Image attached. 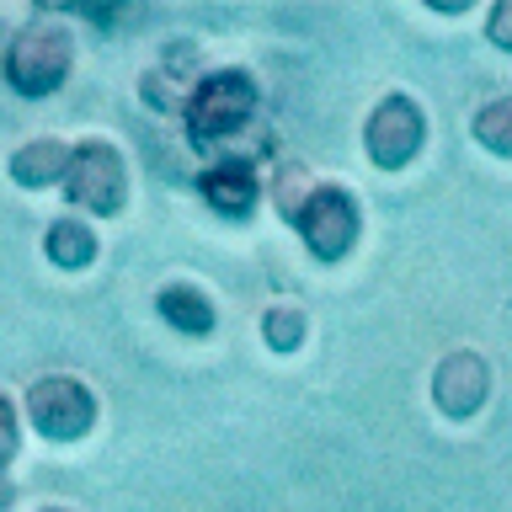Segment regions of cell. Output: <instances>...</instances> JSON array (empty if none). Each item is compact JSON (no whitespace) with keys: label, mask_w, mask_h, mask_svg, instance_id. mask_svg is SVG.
I'll list each match as a JSON object with an SVG mask.
<instances>
[{"label":"cell","mask_w":512,"mask_h":512,"mask_svg":"<svg viewBox=\"0 0 512 512\" xmlns=\"http://www.w3.org/2000/svg\"><path fill=\"white\" fill-rule=\"evenodd\" d=\"M256 112V80L246 70H214L203 75L187 96V139L192 144H214V139H230L251 123Z\"/></svg>","instance_id":"obj_1"},{"label":"cell","mask_w":512,"mask_h":512,"mask_svg":"<svg viewBox=\"0 0 512 512\" xmlns=\"http://www.w3.org/2000/svg\"><path fill=\"white\" fill-rule=\"evenodd\" d=\"M304 176H310V171H299V166H288V171L278 176V203H283L288 219H299V208H304V198H299V182H304Z\"/></svg>","instance_id":"obj_14"},{"label":"cell","mask_w":512,"mask_h":512,"mask_svg":"<svg viewBox=\"0 0 512 512\" xmlns=\"http://www.w3.org/2000/svg\"><path fill=\"white\" fill-rule=\"evenodd\" d=\"M0 454H16V406L11 400H0Z\"/></svg>","instance_id":"obj_16"},{"label":"cell","mask_w":512,"mask_h":512,"mask_svg":"<svg viewBox=\"0 0 512 512\" xmlns=\"http://www.w3.org/2000/svg\"><path fill=\"white\" fill-rule=\"evenodd\" d=\"M48 262H59V267H91V262H96V235H91V224L59 219L54 230H48Z\"/></svg>","instance_id":"obj_11"},{"label":"cell","mask_w":512,"mask_h":512,"mask_svg":"<svg viewBox=\"0 0 512 512\" xmlns=\"http://www.w3.org/2000/svg\"><path fill=\"white\" fill-rule=\"evenodd\" d=\"M256 192H262V182H256L251 160H219V166L203 171V198L214 203L224 219H246L256 208Z\"/></svg>","instance_id":"obj_8"},{"label":"cell","mask_w":512,"mask_h":512,"mask_svg":"<svg viewBox=\"0 0 512 512\" xmlns=\"http://www.w3.org/2000/svg\"><path fill=\"white\" fill-rule=\"evenodd\" d=\"M64 192L91 208V214H118L128 203V171H123V155L112 150L107 139H86L75 144L70 155V171H64Z\"/></svg>","instance_id":"obj_3"},{"label":"cell","mask_w":512,"mask_h":512,"mask_svg":"<svg viewBox=\"0 0 512 512\" xmlns=\"http://www.w3.org/2000/svg\"><path fill=\"white\" fill-rule=\"evenodd\" d=\"M491 395V368L480 352H448V358L438 363V374H432V400L448 411V416H475L480 406H486Z\"/></svg>","instance_id":"obj_7"},{"label":"cell","mask_w":512,"mask_h":512,"mask_svg":"<svg viewBox=\"0 0 512 512\" xmlns=\"http://www.w3.org/2000/svg\"><path fill=\"white\" fill-rule=\"evenodd\" d=\"M294 224L320 262H342L352 251V240H358V198L347 187H310Z\"/></svg>","instance_id":"obj_6"},{"label":"cell","mask_w":512,"mask_h":512,"mask_svg":"<svg viewBox=\"0 0 512 512\" xmlns=\"http://www.w3.org/2000/svg\"><path fill=\"white\" fill-rule=\"evenodd\" d=\"M363 139H368V155H374L379 171H406L427 144V118H422V107H416L411 96L390 91L374 112H368Z\"/></svg>","instance_id":"obj_5"},{"label":"cell","mask_w":512,"mask_h":512,"mask_svg":"<svg viewBox=\"0 0 512 512\" xmlns=\"http://www.w3.org/2000/svg\"><path fill=\"white\" fill-rule=\"evenodd\" d=\"M155 304H160V315H166L176 331H187V336H208V331H214V304H208L203 288L166 283V288L155 294Z\"/></svg>","instance_id":"obj_10"},{"label":"cell","mask_w":512,"mask_h":512,"mask_svg":"<svg viewBox=\"0 0 512 512\" xmlns=\"http://www.w3.org/2000/svg\"><path fill=\"white\" fill-rule=\"evenodd\" d=\"M27 416L43 438L75 443V438H86L91 422H96V395L70 374H48L27 390Z\"/></svg>","instance_id":"obj_4"},{"label":"cell","mask_w":512,"mask_h":512,"mask_svg":"<svg viewBox=\"0 0 512 512\" xmlns=\"http://www.w3.org/2000/svg\"><path fill=\"white\" fill-rule=\"evenodd\" d=\"M486 38L512 54V0H496V11H491V22H486Z\"/></svg>","instance_id":"obj_15"},{"label":"cell","mask_w":512,"mask_h":512,"mask_svg":"<svg viewBox=\"0 0 512 512\" xmlns=\"http://www.w3.org/2000/svg\"><path fill=\"white\" fill-rule=\"evenodd\" d=\"M262 336H267V347L294 352L304 342V310H294V304H272V310L262 315Z\"/></svg>","instance_id":"obj_13"},{"label":"cell","mask_w":512,"mask_h":512,"mask_svg":"<svg viewBox=\"0 0 512 512\" xmlns=\"http://www.w3.org/2000/svg\"><path fill=\"white\" fill-rule=\"evenodd\" d=\"M70 144L59 139H32L22 144V150L11 155V176L22 187H48V182H64V171H70Z\"/></svg>","instance_id":"obj_9"},{"label":"cell","mask_w":512,"mask_h":512,"mask_svg":"<svg viewBox=\"0 0 512 512\" xmlns=\"http://www.w3.org/2000/svg\"><path fill=\"white\" fill-rule=\"evenodd\" d=\"M75 64V38L59 22H27L6 48V80L22 96H48L64 86Z\"/></svg>","instance_id":"obj_2"},{"label":"cell","mask_w":512,"mask_h":512,"mask_svg":"<svg viewBox=\"0 0 512 512\" xmlns=\"http://www.w3.org/2000/svg\"><path fill=\"white\" fill-rule=\"evenodd\" d=\"M475 139L486 144L491 155L512 160V96H502V102H491V107L475 112Z\"/></svg>","instance_id":"obj_12"}]
</instances>
